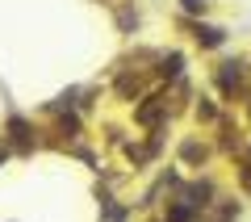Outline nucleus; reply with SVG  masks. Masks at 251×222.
I'll list each match as a JSON object with an SVG mask.
<instances>
[{"label":"nucleus","mask_w":251,"mask_h":222,"mask_svg":"<svg viewBox=\"0 0 251 222\" xmlns=\"http://www.w3.org/2000/svg\"><path fill=\"white\" fill-rule=\"evenodd\" d=\"M184 9L188 13H201V9H205V0H184Z\"/></svg>","instance_id":"nucleus-5"},{"label":"nucleus","mask_w":251,"mask_h":222,"mask_svg":"<svg viewBox=\"0 0 251 222\" xmlns=\"http://www.w3.org/2000/svg\"><path fill=\"white\" fill-rule=\"evenodd\" d=\"M201 42H205V46H218V42H222V29H201Z\"/></svg>","instance_id":"nucleus-1"},{"label":"nucleus","mask_w":251,"mask_h":222,"mask_svg":"<svg viewBox=\"0 0 251 222\" xmlns=\"http://www.w3.org/2000/svg\"><path fill=\"white\" fill-rule=\"evenodd\" d=\"M168 222H188V210H184V205H180V210H172V214H168Z\"/></svg>","instance_id":"nucleus-4"},{"label":"nucleus","mask_w":251,"mask_h":222,"mask_svg":"<svg viewBox=\"0 0 251 222\" xmlns=\"http://www.w3.org/2000/svg\"><path fill=\"white\" fill-rule=\"evenodd\" d=\"M176 71H180V55H172V59H168V67H163V76H176Z\"/></svg>","instance_id":"nucleus-3"},{"label":"nucleus","mask_w":251,"mask_h":222,"mask_svg":"<svg viewBox=\"0 0 251 222\" xmlns=\"http://www.w3.org/2000/svg\"><path fill=\"white\" fill-rule=\"evenodd\" d=\"M138 117H143V122H155V117H159V105H143V109H138Z\"/></svg>","instance_id":"nucleus-2"}]
</instances>
